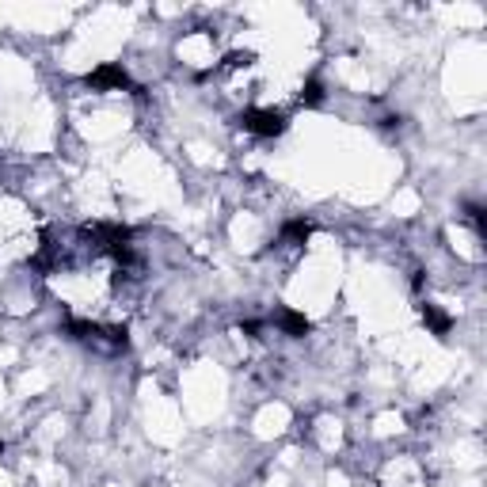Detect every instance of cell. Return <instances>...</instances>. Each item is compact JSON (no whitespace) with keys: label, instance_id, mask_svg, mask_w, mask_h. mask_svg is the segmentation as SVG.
I'll return each mask as SVG.
<instances>
[{"label":"cell","instance_id":"obj_1","mask_svg":"<svg viewBox=\"0 0 487 487\" xmlns=\"http://www.w3.org/2000/svg\"><path fill=\"white\" fill-rule=\"evenodd\" d=\"M240 122H244L247 134H255V137H278L286 129V118L278 111H244Z\"/></svg>","mask_w":487,"mask_h":487},{"label":"cell","instance_id":"obj_2","mask_svg":"<svg viewBox=\"0 0 487 487\" xmlns=\"http://www.w3.org/2000/svg\"><path fill=\"white\" fill-rule=\"evenodd\" d=\"M92 88H129V77L122 65H100V69L88 77Z\"/></svg>","mask_w":487,"mask_h":487},{"label":"cell","instance_id":"obj_3","mask_svg":"<svg viewBox=\"0 0 487 487\" xmlns=\"http://www.w3.org/2000/svg\"><path fill=\"white\" fill-rule=\"evenodd\" d=\"M423 320L430 323V331H434V335H446L449 331V316H446V312H438L434 305H423Z\"/></svg>","mask_w":487,"mask_h":487},{"label":"cell","instance_id":"obj_4","mask_svg":"<svg viewBox=\"0 0 487 487\" xmlns=\"http://www.w3.org/2000/svg\"><path fill=\"white\" fill-rule=\"evenodd\" d=\"M278 323H282L289 335H305V331H309V320L301 316V312H282V316H278Z\"/></svg>","mask_w":487,"mask_h":487},{"label":"cell","instance_id":"obj_5","mask_svg":"<svg viewBox=\"0 0 487 487\" xmlns=\"http://www.w3.org/2000/svg\"><path fill=\"white\" fill-rule=\"evenodd\" d=\"M312 232V225L305 221V218H297V221H289L286 225V229H282V236H286V240H305V236Z\"/></svg>","mask_w":487,"mask_h":487},{"label":"cell","instance_id":"obj_6","mask_svg":"<svg viewBox=\"0 0 487 487\" xmlns=\"http://www.w3.org/2000/svg\"><path fill=\"white\" fill-rule=\"evenodd\" d=\"M320 95H323V92H320V84H316V80H309V88L301 92V103H309V107H312V103H320Z\"/></svg>","mask_w":487,"mask_h":487}]
</instances>
